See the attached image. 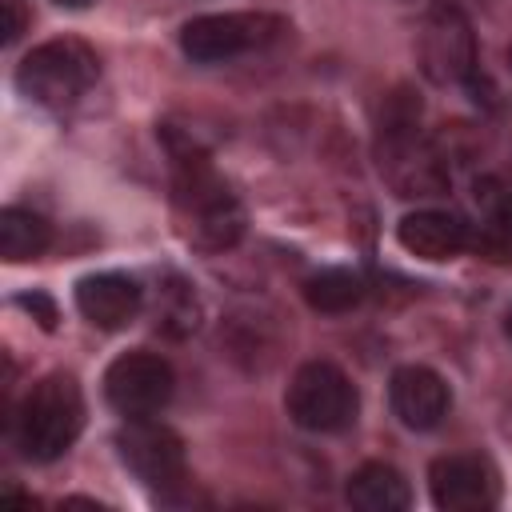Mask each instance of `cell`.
I'll return each mask as SVG.
<instances>
[{
    "label": "cell",
    "mask_w": 512,
    "mask_h": 512,
    "mask_svg": "<svg viewBox=\"0 0 512 512\" xmlns=\"http://www.w3.org/2000/svg\"><path fill=\"white\" fill-rule=\"evenodd\" d=\"M284 408L292 424L308 432H344L360 412V396H356V384L336 364L308 360L296 368L284 392Z\"/></svg>",
    "instance_id": "obj_4"
},
{
    "label": "cell",
    "mask_w": 512,
    "mask_h": 512,
    "mask_svg": "<svg viewBox=\"0 0 512 512\" xmlns=\"http://www.w3.org/2000/svg\"><path fill=\"white\" fill-rule=\"evenodd\" d=\"M428 492H432V504L444 512H480V508L496 504L500 484H496V472L484 456L456 452V456L432 460Z\"/></svg>",
    "instance_id": "obj_8"
},
{
    "label": "cell",
    "mask_w": 512,
    "mask_h": 512,
    "mask_svg": "<svg viewBox=\"0 0 512 512\" xmlns=\"http://www.w3.org/2000/svg\"><path fill=\"white\" fill-rule=\"evenodd\" d=\"M56 4H60V8H88L92 0H56Z\"/></svg>",
    "instance_id": "obj_18"
},
{
    "label": "cell",
    "mask_w": 512,
    "mask_h": 512,
    "mask_svg": "<svg viewBox=\"0 0 512 512\" xmlns=\"http://www.w3.org/2000/svg\"><path fill=\"white\" fill-rule=\"evenodd\" d=\"M28 16H24V0H4V44H12L24 32Z\"/></svg>",
    "instance_id": "obj_17"
},
{
    "label": "cell",
    "mask_w": 512,
    "mask_h": 512,
    "mask_svg": "<svg viewBox=\"0 0 512 512\" xmlns=\"http://www.w3.org/2000/svg\"><path fill=\"white\" fill-rule=\"evenodd\" d=\"M116 448H120V460L128 464V472L152 488V492H172L184 484L188 476V464H184V440L164 428V424H152L148 416L144 420H132L128 428H120L116 436Z\"/></svg>",
    "instance_id": "obj_7"
},
{
    "label": "cell",
    "mask_w": 512,
    "mask_h": 512,
    "mask_svg": "<svg viewBox=\"0 0 512 512\" xmlns=\"http://www.w3.org/2000/svg\"><path fill=\"white\" fill-rule=\"evenodd\" d=\"M396 240L404 244V252H412L420 260H452L468 244V224L452 212L420 208L396 224Z\"/></svg>",
    "instance_id": "obj_12"
},
{
    "label": "cell",
    "mask_w": 512,
    "mask_h": 512,
    "mask_svg": "<svg viewBox=\"0 0 512 512\" xmlns=\"http://www.w3.org/2000/svg\"><path fill=\"white\" fill-rule=\"evenodd\" d=\"M176 208L184 220V232L196 248L220 252L232 248L244 232V212L228 184L208 168L204 156H180L176 172Z\"/></svg>",
    "instance_id": "obj_2"
},
{
    "label": "cell",
    "mask_w": 512,
    "mask_h": 512,
    "mask_svg": "<svg viewBox=\"0 0 512 512\" xmlns=\"http://www.w3.org/2000/svg\"><path fill=\"white\" fill-rule=\"evenodd\" d=\"M508 60H512V52H508Z\"/></svg>",
    "instance_id": "obj_20"
},
{
    "label": "cell",
    "mask_w": 512,
    "mask_h": 512,
    "mask_svg": "<svg viewBox=\"0 0 512 512\" xmlns=\"http://www.w3.org/2000/svg\"><path fill=\"white\" fill-rule=\"evenodd\" d=\"M304 300H308V308L336 316L364 300V280L352 268H320L304 280Z\"/></svg>",
    "instance_id": "obj_15"
},
{
    "label": "cell",
    "mask_w": 512,
    "mask_h": 512,
    "mask_svg": "<svg viewBox=\"0 0 512 512\" xmlns=\"http://www.w3.org/2000/svg\"><path fill=\"white\" fill-rule=\"evenodd\" d=\"M140 300H144L140 284L132 276H124V272H96V276H84L76 284L80 316L88 324L104 328V332H116V328L132 324L136 312H140Z\"/></svg>",
    "instance_id": "obj_11"
},
{
    "label": "cell",
    "mask_w": 512,
    "mask_h": 512,
    "mask_svg": "<svg viewBox=\"0 0 512 512\" xmlns=\"http://www.w3.org/2000/svg\"><path fill=\"white\" fill-rule=\"evenodd\" d=\"M288 24L272 12H212L196 16L180 28V48L196 64H220L232 56H244L252 48H264L280 40Z\"/></svg>",
    "instance_id": "obj_5"
},
{
    "label": "cell",
    "mask_w": 512,
    "mask_h": 512,
    "mask_svg": "<svg viewBox=\"0 0 512 512\" xmlns=\"http://www.w3.org/2000/svg\"><path fill=\"white\" fill-rule=\"evenodd\" d=\"M100 76V60L84 40L60 36V40H44L36 44L20 68H16V88L44 104V108H64L76 104Z\"/></svg>",
    "instance_id": "obj_3"
},
{
    "label": "cell",
    "mask_w": 512,
    "mask_h": 512,
    "mask_svg": "<svg viewBox=\"0 0 512 512\" xmlns=\"http://www.w3.org/2000/svg\"><path fill=\"white\" fill-rule=\"evenodd\" d=\"M420 60L436 84H460L476 72V40L456 8H440L428 16L420 32Z\"/></svg>",
    "instance_id": "obj_9"
},
{
    "label": "cell",
    "mask_w": 512,
    "mask_h": 512,
    "mask_svg": "<svg viewBox=\"0 0 512 512\" xmlns=\"http://www.w3.org/2000/svg\"><path fill=\"white\" fill-rule=\"evenodd\" d=\"M20 308L36 312L40 328H56V304H52L44 292H24V296H20Z\"/></svg>",
    "instance_id": "obj_16"
},
{
    "label": "cell",
    "mask_w": 512,
    "mask_h": 512,
    "mask_svg": "<svg viewBox=\"0 0 512 512\" xmlns=\"http://www.w3.org/2000/svg\"><path fill=\"white\" fill-rule=\"evenodd\" d=\"M172 388H176L172 364L156 352H144V348L116 356L104 372V396L128 420L156 416L172 400Z\"/></svg>",
    "instance_id": "obj_6"
},
{
    "label": "cell",
    "mask_w": 512,
    "mask_h": 512,
    "mask_svg": "<svg viewBox=\"0 0 512 512\" xmlns=\"http://www.w3.org/2000/svg\"><path fill=\"white\" fill-rule=\"evenodd\" d=\"M52 244V224L28 208H4L0 212V252L12 264L36 260Z\"/></svg>",
    "instance_id": "obj_14"
},
{
    "label": "cell",
    "mask_w": 512,
    "mask_h": 512,
    "mask_svg": "<svg viewBox=\"0 0 512 512\" xmlns=\"http://www.w3.org/2000/svg\"><path fill=\"white\" fill-rule=\"evenodd\" d=\"M80 428H84L80 384L64 372H52V376H44L40 384L28 388V396L16 412V448L28 460L48 464V460H56L72 448Z\"/></svg>",
    "instance_id": "obj_1"
},
{
    "label": "cell",
    "mask_w": 512,
    "mask_h": 512,
    "mask_svg": "<svg viewBox=\"0 0 512 512\" xmlns=\"http://www.w3.org/2000/svg\"><path fill=\"white\" fill-rule=\"evenodd\" d=\"M388 400H392V412L400 416V424L412 428V432L436 428L452 408V392H448L444 376L424 368V364L396 368L392 384H388Z\"/></svg>",
    "instance_id": "obj_10"
},
{
    "label": "cell",
    "mask_w": 512,
    "mask_h": 512,
    "mask_svg": "<svg viewBox=\"0 0 512 512\" xmlns=\"http://www.w3.org/2000/svg\"><path fill=\"white\" fill-rule=\"evenodd\" d=\"M504 332H508V340H512V312H508V320H504Z\"/></svg>",
    "instance_id": "obj_19"
},
{
    "label": "cell",
    "mask_w": 512,
    "mask_h": 512,
    "mask_svg": "<svg viewBox=\"0 0 512 512\" xmlns=\"http://www.w3.org/2000/svg\"><path fill=\"white\" fill-rule=\"evenodd\" d=\"M348 504L360 512H404L412 504V492L392 464L372 460L348 476Z\"/></svg>",
    "instance_id": "obj_13"
}]
</instances>
